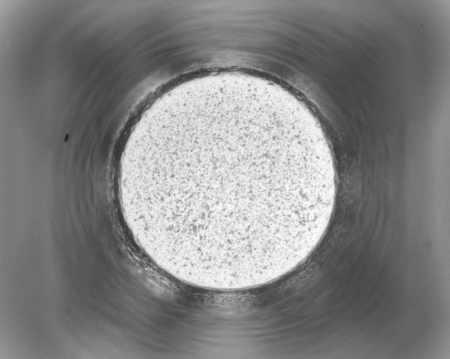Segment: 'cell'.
<instances>
[{
  "instance_id": "1",
  "label": "cell",
  "mask_w": 450,
  "mask_h": 359,
  "mask_svg": "<svg viewBox=\"0 0 450 359\" xmlns=\"http://www.w3.org/2000/svg\"><path fill=\"white\" fill-rule=\"evenodd\" d=\"M330 182L302 140L239 114L192 121L149 150L136 186L149 222L184 251L237 262L314 231Z\"/></svg>"
}]
</instances>
